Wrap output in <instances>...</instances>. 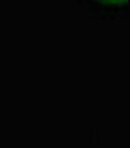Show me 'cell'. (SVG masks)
Returning <instances> with one entry per match:
<instances>
[{"instance_id":"1","label":"cell","mask_w":130,"mask_h":148,"mask_svg":"<svg viewBox=\"0 0 130 148\" xmlns=\"http://www.w3.org/2000/svg\"><path fill=\"white\" fill-rule=\"evenodd\" d=\"M93 2L101 4V6H108V8H122L128 4V0H93Z\"/></svg>"}]
</instances>
